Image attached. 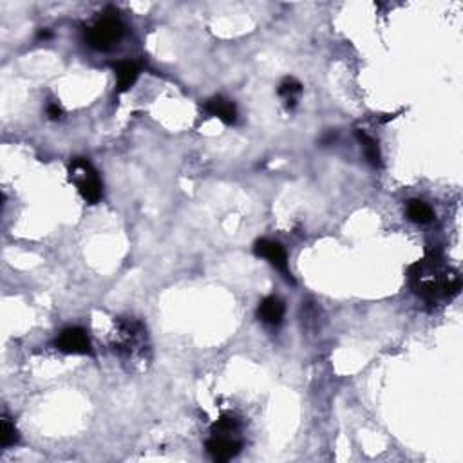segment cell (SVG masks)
Returning <instances> with one entry per match:
<instances>
[{"label":"cell","mask_w":463,"mask_h":463,"mask_svg":"<svg viewBox=\"0 0 463 463\" xmlns=\"http://www.w3.org/2000/svg\"><path fill=\"white\" fill-rule=\"evenodd\" d=\"M205 111L210 116L220 118L224 124H236L237 120L236 105L232 104L230 100L223 98V96H215V98L208 100L207 104H205Z\"/></svg>","instance_id":"cell-9"},{"label":"cell","mask_w":463,"mask_h":463,"mask_svg":"<svg viewBox=\"0 0 463 463\" xmlns=\"http://www.w3.org/2000/svg\"><path fill=\"white\" fill-rule=\"evenodd\" d=\"M355 134H356V140H359L360 145H362V149H364L368 162L371 163L373 167H382V156H380V149H378V143H376L371 136L362 133V131H356Z\"/></svg>","instance_id":"cell-11"},{"label":"cell","mask_w":463,"mask_h":463,"mask_svg":"<svg viewBox=\"0 0 463 463\" xmlns=\"http://www.w3.org/2000/svg\"><path fill=\"white\" fill-rule=\"evenodd\" d=\"M47 116H49L51 120H58V118L62 116V109L58 107V105L51 104L49 107H47Z\"/></svg>","instance_id":"cell-14"},{"label":"cell","mask_w":463,"mask_h":463,"mask_svg":"<svg viewBox=\"0 0 463 463\" xmlns=\"http://www.w3.org/2000/svg\"><path fill=\"white\" fill-rule=\"evenodd\" d=\"M257 317L268 326H279L284 317V304L277 297H266L257 308Z\"/></svg>","instance_id":"cell-7"},{"label":"cell","mask_w":463,"mask_h":463,"mask_svg":"<svg viewBox=\"0 0 463 463\" xmlns=\"http://www.w3.org/2000/svg\"><path fill=\"white\" fill-rule=\"evenodd\" d=\"M301 91H302V85L295 78H286L284 82L279 85V95L284 98L288 107H294L295 100H297V96L301 95Z\"/></svg>","instance_id":"cell-12"},{"label":"cell","mask_w":463,"mask_h":463,"mask_svg":"<svg viewBox=\"0 0 463 463\" xmlns=\"http://www.w3.org/2000/svg\"><path fill=\"white\" fill-rule=\"evenodd\" d=\"M124 37V24H121L118 18H102V20L96 22L92 28H89V31L85 33L87 44L92 47V49L105 51L109 47H112L116 42Z\"/></svg>","instance_id":"cell-3"},{"label":"cell","mask_w":463,"mask_h":463,"mask_svg":"<svg viewBox=\"0 0 463 463\" xmlns=\"http://www.w3.org/2000/svg\"><path fill=\"white\" fill-rule=\"evenodd\" d=\"M71 174V181H75L78 186V192L87 203H98L104 194V188H102V181L98 178V172L92 169V165L83 157H75L71 162L69 167Z\"/></svg>","instance_id":"cell-2"},{"label":"cell","mask_w":463,"mask_h":463,"mask_svg":"<svg viewBox=\"0 0 463 463\" xmlns=\"http://www.w3.org/2000/svg\"><path fill=\"white\" fill-rule=\"evenodd\" d=\"M112 69L116 75V91L118 92L128 91L140 75V66L136 62L112 64Z\"/></svg>","instance_id":"cell-8"},{"label":"cell","mask_w":463,"mask_h":463,"mask_svg":"<svg viewBox=\"0 0 463 463\" xmlns=\"http://www.w3.org/2000/svg\"><path fill=\"white\" fill-rule=\"evenodd\" d=\"M253 252H255V255L265 257L270 265L275 266L288 281H294L288 268V255H286L284 248H282L281 244L270 239H260L257 241L255 246H253Z\"/></svg>","instance_id":"cell-4"},{"label":"cell","mask_w":463,"mask_h":463,"mask_svg":"<svg viewBox=\"0 0 463 463\" xmlns=\"http://www.w3.org/2000/svg\"><path fill=\"white\" fill-rule=\"evenodd\" d=\"M17 440V429H15V426L11 423V420L4 414L2 420H0V445H2V449H8V447L15 445Z\"/></svg>","instance_id":"cell-13"},{"label":"cell","mask_w":463,"mask_h":463,"mask_svg":"<svg viewBox=\"0 0 463 463\" xmlns=\"http://www.w3.org/2000/svg\"><path fill=\"white\" fill-rule=\"evenodd\" d=\"M409 279L414 291L431 302L455 297L462 286L458 273L447 268L438 257H429L411 266Z\"/></svg>","instance_id":"cell-1"},{"label":"cell","mask_w":463,"mask_h":463,"mask_svg":"<svg viewBox=\"0 0 463 463\" xmlns=\"http://www.w3.org/2000/svg\"><path fill=\"white\" fill-rule=\"evenodd\" d=\"M54 346L64 353H73V355H87L91 353V342L82 327H67L58 337Z\"/></svg>","instance_id":"cell-5"},{"label":"cell","mask_w":463,"mask_h":463,"mask_svg":"<svg viewBox=\"0 0 463 463\" xmlns=\"http://www.w3.org/2000/svg\"><path fill=\"white\" fill-rule=\"evenodd\" d=\"M241 451V442L232 434H212L207 442V452L214 462H228Z\"/></svg>","instance_id":"cell-6"},{"label":"cell","mask_w":463,"mask_h":463,"mask_svg":"<svg viewBox=\"0 0 463 463\" xmlns=\"http://www.w3.org/2000/svg\"><path fill=\"white\" fill-rule=\"evenodd\" d=\"M407 217H409L413 223L418 224H427L434 220V212L429 205H426L423 201H418V199H413V201L407 203Z\"/></svg>","instance_id":"cell-10"}]
</instances>
